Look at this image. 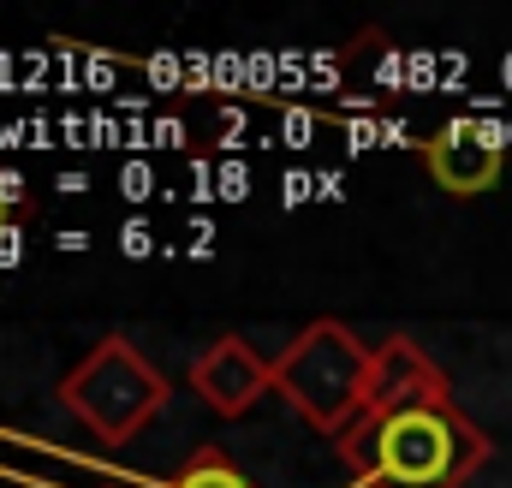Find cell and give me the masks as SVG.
Masks as SVG:
<instances>
[{
  "mask_svg": "<svg viewBox=\"0 0 512 488\" xmlns=\"http://www.w3.org/2000/svg\"><path fill=\"white\" fill-rule=\"evenodd\" d=\"M346 488H465L489 459L495 441L459 405H423L393 417H358L334 441Z\"/></svg>",
  "mask_w": 512,
  "mask_h": 488,
  "instance_id": "obj_1",
  "label": "cell"
},
{
  "mask_svg": "<svg viewBox=\"0 0 512 488\" xmlns=\"http://www.w3.org/2000/svg\"><path fill=\"white\" fill-rule=\"evenodd\" d=\"M370 364L376 346H364L340 316H316L274 352V393L310 429L340 441L370 405Z\"/></svg>",
  "mask_w": 512,
  "mask_h": 488,
  "instance_id": "obj_2",
  "label": "cell"
},
{
  "mask_svg": "<svg viewBox=\"0 0 512 488\" xmlns=\"http://www.w3.org/2000/svg\"><path fill=\"white\" fill-rule=\"evenodd\" d=\"M54 399L102 441V447H131L173 399V381L149 364L126 334L96 340L78 364L66 369V381L54 387Z\"/></svg>",
  "mask_w": 512,
  "mask_h": 488,
  "instance_id": "obj_3",
  "label": "cell"
},
{
  "mask_svg": "<svg viewBox=\"0 0 512 488\" xmlns=\"http://www.w3.org/2000/svg\"><path fill=\"white\" fill-rule=\"evenodd\" d=\"M423 149V167H429V179L447 191V197H459V203H471V197H483V191H495V179H501V167H507V149H501V131L483 120H453L441 125L429 143H417Z\"/></svg>",
  "mask_w": 512,
  "mask_h": 488,
  "instance_id": "obj_4",
  "label": "cell"
},
{
  "mask_svg": "<svg viewBox=\"0 0 512 488\" xmlns=\"http://www.w3.org/2000/svg\"><path fill=\"white\" fill-rule=\"evenodd\" d=\"M191 393L215 417H245L262 393H274V358H262L239 334H221L215 346L191 358Z\"/></svg>",
  "mask_w": 512,
  "mask_h": 488,
  "instance_id": "obj_5",
  "label": "cell"
},
{
  "mask_svg": "<svg viewBox=\"0 0 512 488\" xmlns=\"http://www.w3.org/2000/svg\"><path fill=\"white\" fill-rule=\"evenodd\" d=\"M423 405H453V381L417 340L393 334L376 346L370 364V405L364 417H393V411H423Z\"/></svg>",
  "mask_w": 512,
  "mask_h": 488,
  "instance_id": "obj_6",
  "label": "cell"
},
{
  "mask_svg": "<svg viewBox=\"0 0 512 488\" xmlns=\"http://www.w3.org/2000/svg\"><path fill=\"white\" fill-rule=\"evenodd\" d=\"M167 488H256V483L221 453V447H197V453L185 459V471H179Z\"/></svg>",
  "mask_w": 512,
  "mask_h": 488,
  "instance_id": "obj_7",
  "label": "cell"
},
{
  "mask_svg": "<svg viewBox=\"0 0 512 488\" xmlns=\"http://www.w3.org/2000/svg\"><path fill=\"white\" fill-rule=\"evenodd\" d=\"M120 250H126V256H149V250H155V233H149V221H126V233H120Z\"/></svg>",
  "mask_w": 512,
  "mask_h": 488,
  "instance_id": "obj_8",
  "label": "cell"
},
{
  "mask_svg": "<svg viewBox=\"0 0 512 488\" xmlns=\"http://www.w3.org/2000/svg\"><path fill=\"white\" fill-rule=\"evenodd\" d=\"M0 209H24V179L18 173H0Z\"/></svg>",
  "mask_w": 512,
  "mask_h": 488,
  "instance_id": "obj_9",
  "label": "cell"
},
{
  "mask_svg": "<svg viewBox=\"0 0 512 488\" xmlns=\"http://www.w3.org/2000/svg\"><path fill=\"white\" fill-rule=\"evenodd\" d=\"M18 256H24V233L0 227V262H18Z\"/></svg>",
  "mask_w": 512,
  "mask_h": 488,
  "instance_id": "obj_10",
  "label": "cell"
},
{
  "mask_svg": "<svg viewBox=\"0 0 512 488\" xmlns=\"http://www.w3.org/2000/svg\"><path fill=\"white\" fill-rule=\"evenodd\" d=\"M126 197H149V167H126Z\"/></svg>",
  "mask_w": 512,
  "mask_h": 488,
  "instance_id": "obj_11",
  "label": "cell"
},
{
  "mask_svg": "<svg viewBox=\"0 0 512 488\" xmlns=\"http://www.w3.org/2000/svg\"><path fill=\"white\" fill-rule=\"evenodd\" d=\"M221 185H227L221 197H245V167H227V173H221Z\"/></svg>",
  "mask_w": 512,
  "mask_h": 488,
  "instance_id": "obj_12",
  "label": "cell"
},
{
  "mask_svg": "<svg viewBox=\"0 0 512 488\" xmlns=\"http://www.w3.org/2000/svg\"><path fill=\"white\" fill-rule=\"evenodd\" d=\"M298 197H310V179H298V173H292V179H286V203H298Z\"/></svg>",
  "mask_w": 512,
  "mask_h": 488,
  "instance_id": "obj_13",
  "label": "cell"
},
{
  "mask_svg": "<svg viewBox=\"0 0 512 488\" xmlns=\"http://www.w3.org/2000/svg\"><path fill=\"white\" fill-rule=\"evenodd\" d=\"M54 244H60V250H84V244H90V233H78V227H72V233H60Z\"/></svg>",
  "mask_w": 512,
  "mask_h": 488,
  "instance_id": "obj_14",
  "label": "cell"
}]
</instances>
